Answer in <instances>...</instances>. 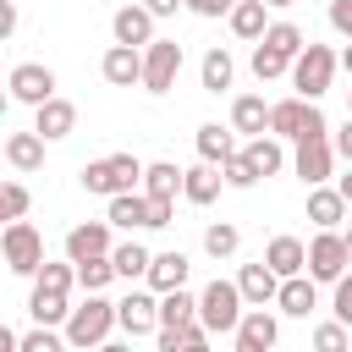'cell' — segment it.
<instances>
[{
    "label": "cell",
    "mask_w": 352,
    "mask_h": 352,
    "mask_svg": "<svg viewBox=\"0 0 352 352\" xmlns=\"http://www.w3.org/2000/svg\"><path fill=\"white\" fill-rule=\"evenodd\" d=\"M236 286H242L248 308H264V302H275V292H280V275L270 270V258H258V264H242V270H236Z\"/></svg>",
    "instance_id": "13"
},
{
    "label": "cell",
    "mask_w": 352,
    "mask_h": 352,
    "mask_svg": "<svg viewBox=\"0 0 352 352\" xmlns=\"http://www.w3.org/2000/svg\"><path fill=\"white\" fill-rule=\"evenodd\" d=\"M236 126H220V121H204L198 126V160H214V165H226L231 154H236V138H231Z\"/></svg>",
    "instance_id": "26"
},
{
    "label": "cell",
    "mask_w": 352,
    "mask_h": 352,
    "mask_svg": "<svg viewBox=\"0 0 352 352\" xmlns=\"http://www.w3.org/2000/svg\"><path fill=\"white\" fill-rule=\"evenodd\" d=\"M346 204H352V198H346L341 187H324V182H319V187L308 192V220H314V226H341Z\"/></svg>",
    "instance_id": "23"
},
{
    "label": "cell",
    "mask_w": 352,
    "mask_h": 352,
    "mask_svg": "<svg viewBox=\"0 0 352 352\" xmlns=\"http://www.w3.org/2000/svg\"><path fill=\"white\" fill-rule=\"evenodd\" d=\"M280 72H292V55H286V50H275L270 38H258V50H253V77H258V82H270V77H280Z\"/></svg>",
    "instance_id": "36"
},
{
    "label": "cell",
    "mask_w": 352,
    "mask_h": 352,
    "mask_svg": "<svg viewBox=\"0 0 352 352\" xmlns=\"http://www.w3.org/2000/svg\"><path fill=\"white\" fill-rule=\"evenodd\" d=\"M116 319H121L126 336H148V330H160V297H154V286H148V292H126V297L116 302Z\"/></svg>",
    "instance_id": "10"
},
{
    "label": "cell",
    "mask_w": 352,
    "mask_h": 352,
    "mask_svg": "<svg viewBox=\"0 0 352 352\" xmlns=\"http://www.w3.org/2000/svg\"><path fill=\"white\" fill-rule=\"evenodd\" d=\"M110 258H116V275H121V280H148L154 253H148L143 242H121V248H110Z\"/></svg>",
    "instance_id": "31"
},
{
    "label": "cell",
    "mask_w": 352,
    "mask_h": 352,
    "mask_svg": "<svg viewBox=\"0 0 352 352\" xmlns=\"http://www.w3.org/2000/svg\"><path fill=\"white\" fill-rule=\"evenodd\" d=\"M220 170H226V187H253V182H258V165H253L242 148H236V154H231Z\"/></svg>",
    "instance_id": "39"
},
{
    "label": "cell",
    "mask_w": 352,
    "mask_h": 352,
    "mask_svg": "<svg viewBox=\"0 0 352 352\" xmlns=\"http://www.w3.org/2000/svg\"><path fill=\"white\" fill-rule=\"evenodd\" d=\"M336 187H341V192H346V198H352V170H346V176H341V182H336Z\"/></svg>",
    "instance_id": "52"
},
{
    "label": "cell",
    "mask_w": 352,
    "mask_h": 352,
    "mask_svg": "<svg viewBox=\"0 0 352 352\" xmlns=\"http://www.w3.org/2000/svg\"><path fill=\"white\" fill-rule=\"evenodd\" d=\"M110 226H126V231H138V226H148V192H116L110 198V214H104Z\"/></svg>",
    "instance_id": "27"
},
{
    "label": "cell",
    "mask_w": 352,
    "mask_h": 352,
    "mask_svg": "<svg viewBox=\"0 0 352 352\" xmlns=\"http://www.w3.org/2000/svg\"><path fill=\"white\" fill-rule=\"evenodd\" d=\"M231 6H236V0H187L192 16H231Z\"/></svg>",
    "instance_id": "47"
},
{
    "label": "cell",
    "mask_w": 352,
    "mask_h": 352,
    "mask_svg": "<svg viewBox=\"0 0 352 352\" xmlns=\"http://www.w3.org/2000/svg\"><path fill=\"white\" fill-rule=\"evenodd\" d=\"M182 182H187V170H176L170 160H154V165L143 170V192H148V198H176Z\"/></svg>",
    "instance_id": "30"
},
{
    "label": "cell",
    "mask_w": 352,
    "mask_h": 352,
    "mask_svg": "<svg viewBox=\"0 0 352 352\" xmlns=\"http://www.w3.org/2000/svg\"><path fill=\"white\" fill-rule=\"evenodd\" d=\"M33 126H38L50 143H55V138H72V126H77V104L55 94V99H44V104L33 110Z\"/></svg>",
    "instance_id": "15"
},
{
    "label": "cell",
    "mask_w": 352,
    "mask_h": 352,
    "mask_svg": "<svg viewBox=\"0 0 352 352\" xmlns=\"http://www.w3.org/2000/svg\"><path fill=\"white\" fill-rule=\"evenodd\" d=\"M187 319H198V297H192L187 286L160 292V324H187Z\"/></svg>",
    "instance_id": "35"
},
{
    "label": "cell",
    "mask_w": 352,
    "mask_h": 352,
    "mask_svg": "<svg viewBox=\"0 0 352 352\" xmlns=\"http://www.w3.org/2000/svg\"><path fill=\"white\" fill-rule=\"evenodd\" d=\"M346 258H352V231H346Z\"/></svg>",
    "instance_id": "54"
},
{
    "label": "cell",
    "mask_w": 352,
    "mask_h": 352,
    "mask_svg": "<svg viewBox=\"0 0 352 352\" xmlns=\"http://www.w3.org/2000/svg\"><path fill=\"white\" fill-rule=\"evenodd\" d=\"M231 33H236V38H253V44H258V38L270 33L264 0H236V6H231Z\"/></svg>",
    "instance_id": "29"
},
{
    "label": "cell",
    "mask_w": 352,
    "mask_h": 352,
    "mask_svg": "<svg viewBox=\"0 0 352 352\" xmlns=\"http://www.w3.org/2000/svg\"><path fill=\"white\" fill-rule=\"evenodd\" d=\"M236 248H242V231H236L231 220H214V226L204 231V253H209V258H231Z\"/></svg>",
    "instance_id": "37"
},
{
    "label": "cell",
    "mask_w": 352,
    "mask_h": 352,
    "mask_svg": "<svg viewBox=\"0 0 352 352\" xmlns=\"http://www.w3.org/2000/svg\"><path fill=\"white\" fill-rule=\"evenodd\" d=\"M143 160L138 154H110V160H94V165H82V187L88 192H99V198H116V192H132V187H143Z\"/></svg>",
    "instance_id": "2"
},
{
    "label": "cell",
    "mask_w": 352,
    "mask_h": 352,
    "mask_svg": "<svg viewBox=\"0 0 352 352\" xmlns=\"http://www.w3.org/2000/svg\"><path fill=\"white\" fill-rule=\"evenodd\" d=\"M330 143H336V154H341V160H352V116L341 121V132H336Z\"/></svg>",
    "instance_id": "48"
},
{
    "label": "cell",
    "mask_w": 352,
    "mask_h": 352,
    "mask_svg": "<svg viewBox=\"0 0 352 352\" xmlns=\"http://www.w3.org/2000/svg\"><path fill=\"white\" fill-rule=\"evenodd\" d=\"M0 214H6V220H22V214H28V187H22V182H6V187H0Z\"/></svg>",
    "instance_id": "41"
},
{
    "label": "cell",
    "mask_w": 352,
    "mask_h": 352,
    "mask_svg": "<svg viewBox=\"0 0 352 352\" xmlns=\"http://www.w3.org/2000/svg\"><path fill=\"white\" fill-rule=\"evenodd\" d=\"M170 214H176V198H148V231L170 226Z\"/></svg>",
    "instance_id": "44"
},
{
    "label": "cell",
    "mask_w": 352,
    "mask_h": 352,
    "mask_svg": "<svg viewBox=\"0 0 352 352\" xmlns=\"http://www.w3.org/2000/svg\"><path fill=\"white\" fill-rule=\"evenodd\" d=\"M44 143H50V138H44L38 126H33V132H11V138H6L11 170H38V165H44Z\"/></svg>",
    "instance_id": "21"
},
{
    "label": "cell",
    "mask_w": 352,
    "mask_h": 352,
    "mask_svg": "<svg viewBox=\"0 0 352 352\" xmlns=\"http://www.w3.org/2000/svg\"><path fill=\"white\" fill-rule=\"evenodd\" d=\"M341 66H346V77H352V44H346V50H341Z\"/></svg>",
    "instance_id": "51"
},
{
    "label": "cell",
    "mask_w": 352,
    "mask_h": 352,
    "mask_svg": "<svg viewBox=\"0 0 352 352\" xmlns=\"http://www.w3.org/2000/svg\"><path fill=\"white\" fill-rule=\"evenodd\" d=\"M94 253H110V226H104V220L72 226V231H66V258H94Z\"/></svg>",
    "instance_id": "22"
},
{
    "label": "cell",
    "mask_w": 352,
    "mask_h": 352,
    "mask_svg": "<svg viewBox=\"0 0 352 352\" xmlns=\"http://www.w3.org/2000/svg\"><path fill=\"white\" fill-rule=\"evenodd\" d=\"M292 170L308 182V187H319V182H330V170H336V143H330V132L324 138H297V154H292Z\"/></svg>",
    "instance_id": "9"
},
{
    "label": "cell",
    "mask_w": 352,
    "mask_h": 352,
    "mask_svg": "<svg viewBox=\"0 0 352 352\" xmlns=\"http://www.w3.org/2000/svg\"><path fill=\"white\" fill-rule=\"evenodd\" d=\"M336 50L330 44H302L297 50V60H292V88L302 94V99H319V94H330V77H336Z\"/></svg>",
    "instance_id": "4"
},
{
    "label": "cell",
    "mask_w": 352,
    "mask_h": 352,
    "mask_svg": "<svg viewBox=\"0 0 352 352\" xmlns=\"http://www.w3.org/2000/svg\"><path fill=\"white\" fill-rule=\"evenodd\" d=\"M110 280H116V258H110V253L77 258V286H82V292H104Z\"/></svg>",
    "instance_id": "34"
},
{
    "label": "cell",
    "mask_w": 352,
    "mask_h": 352,
    "mask_svg": "<svg viewBox=\"0 0 352 352\" xmlns=\"http://www.w3.org/2000/svg\"><path fill=\"white\" fill-rule=\"evenodd\" d=\"M28 314H33V324H66V319H72V308H66V292H50V286H33V297H28Z\"/></svg>",
    "instance_id": "28"
},
{
    "label": "cell",
    "mask_w": 352,
    "mask_h": 352,
    "mask_svg": "<svg viewBox=\"0 0 352 352\" xmlns=\"http://www.w3.org/2000/svg\"><path fill=\"white\" fill-rule=\"evenodd\" d=\"M154 16H176V6H187V0H143Z\"/></svg>",
    "instance_id": "50"
},
{
    "label": "cell",
    "mask_w": 352,
    "mask_h": 352,
    "mask_svg": "<svg viewBox=\"0 0 352 352\" xmlns=\"http://www.w3.org/2000/svg\"><path fill=\"white\" fill-rule=\"evenodd\" d=\"M0 253H6V270H11V275H38V270H44V236H38V226L11 220V226L0 231Z\"/></svg>",
    "instance_id": "5"
},
{
    "label": "cell",
    "mask_w": 352,
    "mask_h": 352,
    "mask_svg": "<svg viewBox=\"0 0 352 352\" xmlns=\"http://www.w3.org/2000/svg\"><path fill=\"white\" fill-rule=\"evenodd\" d=\"M0 33H6V38H11V33H16V6H11V0H6V6H0Z\"/></svg>",
    "instance_id": "49"
},
{
    "label": "cell",
    "mask_w": 352,
    "mask_h": 352,
    "mask_svg": "<svg viewBox=\"0 0 352 352\" xmlns=\"http://www.w3.org/2000/svg\"><path fill=\"white\" fill-rule=\"evenodd\" d=\"M346 264H352V258H346V231H336V226H319V236L308 242V275L336 286V280L346 275Z\"/></svg>",
    "instance_id": "6"
},
{
    "label": "cell",
    "mask_w": 352,
    "mask_h": 352,
    "mask_svg": "<svg viewBox=\"0 0 352 352\" xmlns=\"http://www.w3.org/2000/svg\"><path fill=\"white\" fill-rule=\"evenodd\" d=\"M116 324H121L116 319V302H104L99 292H88V302L72 308V319H66V341L72 346H104Z\"/></svg>",
    "instance_id": "3"
},
{
    "label": "cell",
    "mask_w": 352,
    "mask_h": 352,
    "mask_svg": "<svg viewBox=\"0 0 352 352\" xmlns=\"http://www.w3.org/2000/svg\"><path fill=\"white\" fill-rule=\"evenodd\" d=\"M220 187H226V170H220L214 160H204V165H192V170H187V182H182V198L204 209V204H214V198H220Z\"/></svg>",
    "instance_id": "16"
},
{
    "label": "cell",
    "mask_w": 352,
    "mask_h": 352,
    "mask_svg": "<svg viewBox=\"0 0 352 352\" xmlns=\"http://www.w3.org/2000/svg\"><path fill=\"white\" fill-rule=\"evenodd\" d=\"M264 38H270L275 50H286L292 60H297V50H302V28H297V22H270V33H264Z\"/></svg>",
    "instance_id": "40"
},
{
    "label": "cell",
    "mask_w": 352,
    "mask_h": 352,
    "mask_svg": "<svg viewBox=\"0 0 352 352\" xmlns=\"http://www.w3.org/2000/svg\"><path fill=\"white\" fill-rule=\"evenodd\" d=\"M198 77H204V94H226V88H231V77H236V66H231V55H226V50H209V55H204V66H198Z\"/></svg>",
    "instance_id": "33"
},
{
    "label": "cell",
    "mask_w": 352,
    "mask_h": 352,
    "mask_svg": "<svg viewBox=\"0 0 352 352\" xmlns=\"http://www.w3.org/2000/svg\"><path fill=\"white\" fill-rule=\"evenodd\" d=\"M314 346H319V352H346V319L319 324V330H314Z\"/></svg>",
    "instance_id": "42"
},
{
    "label": "cell",
    "mask_w": 352,
    "mask_h": 352,
    "mask_svg": "<svg viewBox=\"0 0 352 352\" xmlns=\"http://www.w3.org/2000/svg\"><path fill=\"white\" fill-rule=\"evenodd\" d=\"M275 341H280L275 314H270V308H248L242 324H236V352H270Z\"/></svg>",
    "instance_id": "12"
},
{
    "label": "cell",
    "mask_w": 352,
    "mask_h": 352,
    "mask_svg": "<svg viewBox=\"0 0 352 352\" xmlns=\"http://www.w3.org/2000/svg\"><path fill=\"white\" fill-rule=\"evenodd\" d=\"M336 319H346V324H352V275H341V280H336Z\"/></svg>",
    "instance_id": "46"
},
{
    "label": "cell",
    "mask_w": 352,
    "mask_h": 352,
    "mask_svg": "<svg viewBox=\"0 0 352 352\" xmlns=\"http://www.w3.org/2000/svg\"><path fill=\"white\" fill-rule=\"evenodd\" d=\"M346 110H352V88H346Z\"/></svg>",
    "instance_id": "55"
},
{
    "label": "cell",
    "mask_w": 352,
    "mask_h": 352,
    "mask_svg": "<svg viewBox=\"0 0 352 352\" xmlns=\"http://www.w3.org/2000/svg\"><path fill=\"white\" fill-rule=\"evenodd\" d=\"M264 6H280V11H286V6H297V0H264Z\"/></svg>",
    "instance_id": "53"
},
{
    "label": "cell",
    "mask_w": 352,
    "mask_h": 352,
    "mask_svg": "<svg viewBox=\"0 0 352 352\" xmlns=\"http://www.w3.org/2000/svg\"><path fill=\"white\" fill-rule=\"evenodd\" d=\"M242 314H248V297H242L236 280H209V286L198 292V319H204L214 336H236Z\"/></svg>",
    "instance_id": "1"
},
{
    "label": "cell",
    "mask_w": 352,
    "mask_h": 352,
    "mask_svg": "<svg viewBox=\"0 0 352 352\" xmlns=\"http://www.w3.org/2000/svg\"><path fill=\"white\" fill-rule=\"evenodd\" d=\"M308 110H314V99H302V94H297V99H280V104H270V132L297 143V138H302V126H308Z\"/></svg>",
    "instance_id": "18"
},
{
    "label": "cell",
    "mask_w": 352,
    "mask_h": 352,
    "mask_svg": "<svg viewBox=\"0 0 352 352\" xmlns=\"http://www.w3.org/2000/svg\"><path fill=\"white\" fill-rule=\"evenodd\" d=\"M264 258H270V270H275L280 280H286V275H302V270H308V242H297V236H270Z\"/></svg>",
    "instance_id": "19"
},
{
    "label": "cell",
    "mask_w": 352,
    "mask_h": 352,
    "mask_svg": "<svg viewBox=\"0 0 352 352\" xmlns=\"http://www.w3.org/2000/svg\"><path fill=\"white\" fill-rule=\"evenodd\" d=\"M33 286H50V292H72V286H77V258H66V264H44Z\"/></svg>",
    "instance_id": "38"
},
{
    "label": "cell",
    "mask_w": 352,
    "mask_h": 352,
    "mask_svg": "<svg viewBox=\"0 0 352 352\" xmlns=\"http://www.w3.org/2000/svg\"><path fill=\"white\" fill-rule=\"evenodd\" d=\"M242 154L258 165V176H275V170L286 165V148H280V138H275V132H270V138H264V132H258V138H248V148H242Z\"/></svg>",
    "instance_id": "32"
},
{
    "label": "cell",
    "mask_w": 352,
    "mask_h": 352,
    "mask_svg": "<svg viewBox=\"0 0 352 352\" xmlns=\"http://www.w3.org/2000/svg\"><path fill=\"white\" fill-rule=\"evenodd\" d=\"M187 270H192L187 253H176V248H170V253H154V264H148V286H154V292H176V286H187Z\"/></svg>",
    "instance_id": "24"
},
{
    "label": "cell",
    "mask_w": 352,
    "mask_h": 352,
    "mask_svg": "<svg viewBox=\"0 0 352 352\" xmlns=\"http://www.w3.org/2000/svg\"><path fill=\"white\" fill-rule=\"evenodd\" d=\"M110 28H116V38H121V44H138V50H143V44H154V11H148V6H121Z\"/></svg>",
    "instance_id": "17"
},
{
    "label": "cell",
    "mask_w": 352,
    "mask_h": 352,
    "mask_svg": "<svg viewBox=\"0 0 352 352\" xmlns=\"http://www.w3.org/2000/svg\"><path fill=\"white\" fill-rule=\"evenodd\" d=\"M231 126H236V132H248V138L270 132V104H264V94H242V99L231 104Z\"/></svg>",
    "instance_id": "25"
},
{
    "label": "cell",
    "mask_w": 352,
    "mask_h": 352,
    "mask_svg": "<svg viewBox=\"0 0 352 352\" xmlns=\"http://www.w3.org/2000/svg\"><path fill=\"white\" fill-rule=\"evenodd\" d=\"M6 88H11V99L16 104H44V99H55V72L50 66H38V60H22V66H11V77H6Z\"/></svg>",
    "instance_id": "8"
},
{
    "label": "cell",
    "mask_w": 352,
    "mask_h": 352,
    "mask_svg": "<svg viewBox=\"0 0 352 352\" xmlns=\"http://www.w3.org/2000/svg\"><path fill=\"white\" fill-rule=\"evenodd\" d=\"M275 308L292 314V319H308L319 308V292H314V275H286L280 292H275Z\"/></svg>",
    "instance_id": "14"
},
{
    "label": "cell",
    "mask_w": 352,
    "mask_h": 352,
    "mask_svg": "<svg viewBox=\"0 0 352 352\" xmlns=\"http://www.w3.org/2000/svg\"><path fill=\"white\" fill-rule=\"evenodd\" d=\"M22 352H60V336H55L50 324H38V330L22 336Z\"/></svg>",
    "instance_id": "43"
},
{
    "label": "cell",
    "mask_w": 352,
    "mask_h": 352,
    "mask_svg": "<svg viewBox=\"0 0 352 352\" xmlns=\"http://www.w3.org/2000/svg\"><path fill=\"white\" fill-rule=\"evenodd\" d=\"M99 72H104V82H116V88H132V82H143V50L138 44H110L104 50V60H99Z\"/></svg>",
    "instance_id": "11"
},
{
    "label": "cell",
    "mask_w": 352,
    "mask_h": 352,
    "mask_svg": "<svg viewBox=\"0 0 352 352\" xmlns=\"http://www.w3.org/2000/svg\"><path fill=\"white\" fill-rule=\"evenodd\" d=\"M330 28L341 38H352V0H330Z\"/></svg>",
    "instance_id": "45"
},
{
    "label": "cell",
    "mask_w": 352,
    "mask_h": 352,
    "mask_svg": "<svg viewBox=\"0 0 352 352\" xmlns=\"http://www.w3.org/2000/svg\"><path fill=\"white\" fill-rule=\"evenodd\" d=\"M176 72H182V44L176 38L143 44V88L148 94H170L176 88Z\"/></svg>",
    "instance_id": "7"
},
{
    "label": "cell",
    "mask_w": 352,
    "mask_h": 352,
    "mask_svg": "<svg viewBox=\"0 0 352 352\" xmlns=\"http://www.w3.org/2000/svg\"><path fill=\"white\" fill-rule=\"evenodd\" d=\"M209 324L204 319H187V324H160V352H204L209 346Z\"/></svg>",
    "instance_id": "20"
}]
</instances>
